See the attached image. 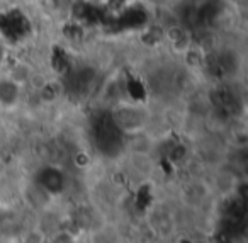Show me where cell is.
Masks as SVG:
<instances>
[{
  "instance_id": "cell-1",
  "label": "cell",
  "mask_w": 248,
  "mask_h": 243,
  "mask_svg": "<svg viewBox=\"0 0 248 243\" xmlns=\"http://www.w3.org/2000/svg\"><path fill=\"white\" fill-rule=\"evenodd\" d=\"M22 243H43V236L38 231H28L22 238Z\"/></svg>"
}]
</instances>
